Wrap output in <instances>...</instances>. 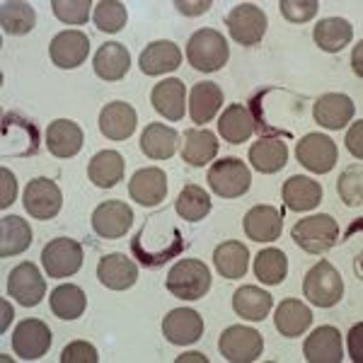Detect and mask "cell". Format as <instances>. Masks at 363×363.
<instances>
[{
  "label": "cell",
  "instance_id": "7",
  "mask_svg": "<svg viewBox=\"0 0 363 363\" xmlns=\"http://www.w3.org/2000/svg\"><path fill=\"white\" fill-rule=\"evenodd\" d=\"M225 27L240 46H255L264 39L269 20L264 10L257 8L255 3H238L228 13Z\"/></svg>",
  "mask_w": 363,
  "mask_h": 363
},
{
  "label": "cell",
  "instance_id": "3",
  "mask_svg": "<svg viewBox=\"0 0 363 363\" xmlns=\"http://www.w3.org/2000/svg\"><path fill=\"white\" fill-rule=\"evenodd\" d=\"M167 291L182 301H201L211 289V272L201 259H182L167 274Z\"/></svg>",
  "mask_w": 363,
  "mask_h": 363
},
{
  "label": "cell",
  "instance_id": "49",
  "mask_svg": "<svg viewBox=\"0 0 363 363\" xmlns=\"http://www.w3.org/2000/svg\"><path fill=\"white\" fill-rule=\"evenodd\" d=\"M361 133H363V121L359 119L354 126L349 128V133H347V148H349V153H351V155H356V157H359V160L363 157Z\"/></svg>",
  "mask_w": 363,
  "mask_h": 363
},
{
  "label": "cell",
  "instance_id": "6",
  "mask_svg": "<svg viewBox=\"0 0 363 363\" xmlns=\"http://www.w3.org/2000/svg\"><path fill=\"white\" fill-rule=\"evenodd\" d=\"M208 186L213 194L223 199H238L247 194L252 184V174L240 157H220L208 169Z\"/></svg>",
  "mask_w": 363,
  "mask_h": 363
},
{
  "label": "cell",
  "instance_id": "11",
  "mask_svg": "<svg viewBox=\"0 0 363 363\" xmlns=\"http://www.w3.org/2000/svg\"><path fill=\"white\" fill-rule=\"evenodd\" d=\"M8 296L25 308H34L42 303V298L46 296V281L37 264L22 262L8 274Z\"/></svg>",
  "mask_w": 363,
  "mask_h": 363
},
{
  "label": "cell",
  "instance_id": "1",
  "mask_svg": "<svg viewBox=\"0 0 363 363\" xmlns=\"http://www.w3.org/2000/svg\"><path fill=\"white\" fill-rule=\"evenodd\" d=\"M184 250V238L179 228L169 223L165 216L155 213L145 220V225L133 235L131 252L143 267H162L165 262L174 259Z\"/></svg>",
  "mask_w": 363,
  "mask_h": 363
},
{
  "label": "cell",
  "instance_id": "12",
  "mask_svg": "<svg viewBox=\"0 0 363 363\" xmlns=\"http://www.w3.org/2000/svg\"><path fill=\"white\" fill-rule=\"evenodd\" d=\"M25 211L32 218L37 220H51L54 216H58V211L63 206V196L61 189L56 186V182L37 177L27 184L25 189Z\"/></svg>",
  "mask_w": 363,
  "mask_h": 363
},
{
  "label": "cell",
  "instance_id": "26",
  "mask_svg": "<svg viewBox=\"0 0 363 363\" xmlns=\"http://www.w3.org/2000/svg\"><path fill=\"white\" fill-rule=\"evenodd\" d=\"M218 155V138L208 128H189L182 140V160L191 167L208 165Z\"/></svg>",
  "mask_w": 363,
  "mask_h": 363
},
{
  "label": "cell",
  "instance_id": "8",
  "mask_svg": "<svg viewBox=\"0 0 363 363\" xmlns=\"http://www.w3.org/2000/svg\"><path fill=\"white\" fill-rule=\"evenodd\" d=\"M42 267L49 279H68L83 267V247L70 238H56L42 250Z\"/></svg>",
  "mask_w": 363,
  "mask_h": 363
},
{
  "label": "cell",
  "instance_id": "37",
  "mask_svg": "<svg viewBox=\"0 0 363 363\" xmlns=\"http://www.w3.org/2000/svg\"><path fill=\"white\" fill-rule=\"evenodd\" d=\"M32 245V228L20 216H5L0 220V257L8 259Z\"/></svg>",
  "mask_w": 363,
  "mask_h": 363
},
{
  "label": "cell",
  "instance_id": "51",
  "mask_svg": "<svg viewBox=\"0 0 363 363\" xmlns=\"http://www.w3.org/2000/svg\"><path fill=\"white\" fill-rule=\"evenodd\" d=\"M363 330V325H356L354 330H351L349 335V342H351V356H354V361H361V349H359V332Z\"/></svg>",
  "mask_w": 363,
  "mask_h": 363
},
{
  "label": "cell",
  "instance_id": "48",
  "mask_svg": "<svg viewBox=\"0 0 363 363\" xmlns=\"http://www.w3.org/2000/svg\"><path fill=\"white\" fill-rule=\"evenodd\" d=\"M15 194H17L15 174L8 167H3L0 169V208H8L15 201Z\"/></svg>",
  "mask_w": 363,
  "mask_h": 363
},
{
  "label": "cell",
  "instance_id": "22",
  "mask_svg": "<svg viewBox=\"0 0 363 363\" xmlns=\"http://www.w3.org/2000/svg\"><path fill=\"white\" fill-rule=\"evenodd\" d=\"M140 73L145 75H162V73H172L182 66V51L179 46L169 39H160V42H153L143 49L140 54Z\"/></svg>",
  "mask_w": 363,
  "mask_h": 363
},
{
  "label": "cell",
  "instance_id": "15",
  "mask_svg": "<svg viewBox=\"0 0 363 363\" xmlns=\"http://www.w3.org/2000/svg\"><path fill=\"white\" fill-rule=\"evenodd\" d=\"M162 335L174 347H189V344L199 342L203 335L201 315L191 308L169 310L167 318L162 320Z\"/></svg>",
  "mask_w": 363,
  "mask_h": 363
},
{
  "label": "cell",
  "instance_id": "10",
  "mask_svg": "<svg viewBox=\"0 0 363 363\" xmlns=\"http://www.w3.org/2000/svg\"><path fill=\"white\" fill-rule=\"evenodd\" d=\"M218 349H220V356L230 363H250L262 356V351H264V339H262V335L257 330H252V327L233 325L220 335Z\"/></svg>",
  "mask_w": 363,
  "mask_h": 363
},
{
  "label": "cell",
  "instance_id": "45",
  "mask_svg": "<svg viewBox=\"0 0 363 363\" xmlns=\"http://www.w3.org/2000/svg\"><path fill=\"white\" fill-rule=\"evenodd\" d=\"M90 8H95L90 0H54L51 3L54 15L66 25H85L90 17Z\"/></svg>",
  "mask_w": 363,
  "mask_h": 363
},
{
  "label": "cell",
  "instance_id": "2",
  "mask_svg": "<svg viewBox=\"0 0 363 363\" xmlns=\"http://www.w3.org/2000/svg\"><path fill=\"white\" fill-rule=\"evenodd\" d=\"M228 42L216 29H199L186 42V61L201 73H216L228 63Z\"/></svg>",
  "mask_w": 363,
  "mask_h": 363
},
{
  "label": "cell",
  "instance_id": "17",
  "mask_svg": "<svg viewBox=\"0 0 363 363\" xmlns=\"http://www.w3.org/2000/svg\"><path fill=\"white\" fill-rule=\"evenodd\" d=\"M128 194L140 206H157L167 196V174L160 167H143L128 182Z\"/></svg>",
  "mask_w": 363,
  "mask_h": 363
},
{
  "label": "cell",
  "instance_id": "19",
  "mask_svg": "<svg viewBox=\"0 0 363 363\" xmlns=\"http://www.w3.org/2000/svg\"><path fill=\"white\" fill-rule=\"evenodd\" d=\"M313 116L322 128L339 131L354 119V102L342 92H327L313 104Z\"/></svg>",
  "mask_w": 363,
  "mask_h": 363
},
{
  "label": "cell",
  "instance_id": "41",
  "mask_svg": "<svg viewBox=\"0 0 363 363\" xmlns=\"http://www.w3.org/2000/svg\"><path fill=\"white\" fill-rule=\"evenodd\" d=\"M174 211L182 216V220H189V223H199L211 213V196L203 186L199 184H186L179 191Z\"/></svg>",
  "mask_w": 363,
  "mask_h": 363
},
{
  "label": "cell",
  "instance_id": "27",
  "mask_svg": "<svg viewBox=\"0 0 363 363\" xmlns=\"http://www.w3.org/2000/svg\"><path fill=\"white\" fill-rule=\"evenodd\" d=\"M95 73L97 78L107 80V83H116L128 73L131 68V54L124 44L119 42H107L99 46V51L95 54Z\"/></svg>",
  "mask_w": 363,
  "mask_h": 363
},
{
  "label": "cell",
  "instance_id": "20",
  "mask_svg": "<svg viewBox=\"0 0 363 363\" xmlns=\"http://www.w3.org/2000/svg\"><path fill=\"white\" fill-rule=\"evenodd\" d=\"M303 354L310 363H339L342 361V335L337 327H318L306 344H303Z\"/></svg>",
  "mask_w": 363,
  "mask_h": 363
},
{
  "label": "cell",
  "instance_id": "34",
  "mask_svg": "<svg viewBox=\"0 0 363 363\" xmlns=\"http://www.w3.org/2000/svg\"><path fill=\"white\" fill-rule=\"evenodd\" d=\"M322 201V186L320 182L296 174L286 179L284 184V203L291 211H313Z\"/></svg>",
  "mask_w": 363,
  "mask_h": 363
},
{
  "label": "cell",
  "instance_id": "14",
  "mask_svg": "<svg viewBox=\"0 0 363 363\" xmlns=\"http://www.w3.org/2000/svg\"><path fill=\"white\" fill-rule=\"evenodd\" d=\"M133 225V211L124 201H104L92 213V230L104 240L124 238Z\"/></svg>",
  "mask_w": 363,
  "mask_h": 363
},
{
  "label": "cell",
  "instance_id": "16",
  "mask_svg": "<svg viewBox=\"0 0 363 363\" xmlns=\"http://www.w3.org/2000/svg\"><path fill=\"white\" fill-rule=\"evenodd\" d=\"M87 54H90V39L80 29H68V32L56 34L49 44L51 61L58 68H66V70L83 66Z\"/></svg>",
  "mask_w": 363,
  "mask_h": 363
},
{
  "label": "cell",
  "instance_id": "21",
  "mask_svg": "<svg viewBox=\"0 0 363 363\" xmlns=\"http://www.w3.org/2000/svg\"><path fill=\"white\" fill-rule=\"evenodd\" d=\"M136 124H138L136 109L126 102L104 104V109L99 112V131L109 140H126L136 131Z\"/></svg>",
  "mask_w": 363,
  "mask_h": 363
},
{
  "label": "cell",
  "instance_id": "24",
  "mask_svg": "<svg viewBox=\"0 0 363 363\" xmlns=\"http://www.w3.org/2000/svg\"><path fill=\"white\" fill-rule=\"evenodd\" d=\"M242 228L255 242H274L284 230V218L274 206H255L245 213Z\"/></svg>",
  "mask_w": 363,
  "mask_h": 363
},
{
  "label": "cell",
  "instance_id": "5",
  "mask_svg": "<svg viewBox=\"0 0 363 363\" xmlns=\"http://www.w3.org/2000/svg\"><path fill=\"white\" fill-rule=\"evenodd\" d=\"M291 238L301 250L310 252V255H322V252L332 250L339 240L337 220L327 213L308 216V218L298 220L291 230Z\"/></svg>",
  "mask_w": 363,
  "mask_h": 363
},
{
  "label": "cell",
  "instance_id": "38",
  "mask_svg": "<svg viewBox=\"0 0 363 363\" xmlns=\"http://www.w3.org/2000/svg\"><path fill=\"white\" fill-rule=\"evenodd\" d=\"M37 25V13L25 0H8L0 5V27L10 37H22L29 34Z\"/></svg>",
  "mask_w": 363,
  "mask_h": 363
},
{
  "label": "cell",
  "instance_id": "13",
  "mask_svg": "<svg viewBox=\"0 0 363 363\" xmlns=\"http://www.w3.org/2000/svg\"><path fill=\"white\" fill-rule=\"evenodd\" d=\"M51 349V330L42 320H25L13 332V351L22 361H37Z\"/></svg>",
  "mask_w": 363,
  "mask_h": 363
},
{
  "label": "cell",
  "instance_id": "18",
  "mask_svg": "<svg viewBox=\"0 0 363 363\" xmlns=\"http://www.w3.org/2000/svg\"><path fill=\"white\" fill-rule=\"evenodd\" d=\"M97 279H99V284L112 291H126L138 281V267H136V262L128 259L121 252L104 255L97 264Z\"/></svg>",
  "mask_w": 363,
  "mask_h": 363
},
{
  "label": "cell",
  "instance_id": "28",
  "mask_svg": "<svg viewBox=\"0 0 363 363\" xmlns=\"http://www.w3.org/2000/svg\"><path fill=\"white\" fill-rule=\"evenodd\" d=\"M274 325H277L281 337H301L313 325V313L298 298H286V301L279 303L277 315H274Z\"/></svg>",
  "mask_w": 363,
  "mask_h": 363
},
{
  "label": "cell",
  "instance_id": "29",
  "mask_svg": "<svg viewBox=\"0 0 363 363\" xmlns=\"http://www.w3.org/2000/svg\"><path fill=\"white\" fill-rule=\"evenodd\" d=\"M124 172H126V162L116 150H102L87 165V177L99 189H112V186H116L124 179Z\"/></svg>",
  "mask_w": 363,
  "mask_h": 363
},
{
  "label": "cell",
  "instance_id": "30",
  "mask_svg": "<svg viewBox=\"0 0 363 363\" xmlns=\"http://www.w3.org/2000/svg\"><path fill=\"white\" fill-rule=\"evenodd\" d=\"M218 131H220V138L230 145H240V143H245V140H250L252 133H255V119H252L250 109L240 102L230 104V107L220 114Z\"/></svg>",
  "mask_w": 363,
  "mask_h": 363
},
{
  "label": "cell",
  "instance_id": "40",
  "mask_svg": "<svg viewBox=\"0 0 363 363\" xmlns=\"http://www.w3.org/2000/svg\"><path fill=\"white\" fill-rule=\"evenodd\" d=\"M49 306L58 320H78L87 308L85 291L75 284H63L51 291Z\"/></svg>",
  "mask_w": 363,
  "mask_h": 363
},
{
  "label": "cell",
  "instance_id": "9",
  "mask_svg": "<svg viewBox=\"0 0 363 363\" xmlns=\"http://www.w3.org/2000/svg\"><path fill=\"white\" fill-rule=\"evenodd\" d=\"M296 157L303 167L315 174L332 172L339 160L337 143L325 133H308L296 143Z\"/></svg>",
  "mask_w": 363,
  "mask_h": 363
},
{
  "label": "cell",
  "instance_id": "31",
  "mask_svg": "<svg viewBox=\"0 0 363 363\" xmlns=\"http://www.w3.org/2000/svg\"><path fill=\"white\" fill-rule=\"evenodd\" d=\"M286 160H289V148L281 138H259L250 148V162L257 172L262 174H274L279 169H284Z\"/></svg>",
  "mask_w": 363,
  "mask_h": 363
},
{
  "label": "cell",
  "instance_id": "25",
  "mask_svg": "<svg viewBox=\"0 0 363 363\" xmlns=\"http://www.w3.org/2000/svg\"><path fill=\"white\" fill-rule=\"evenodd\" d=\"M150 102L157 114H162L169 121H179L186 109V87L177 78H167L153 87Z\"/></svg>",
  "mask_w": 363,
  "mask_h": 363
},
{
  "label": "cell",
  "instance_id": "43",
  "mask_svg": "<svg viewBox=\"0 0 363 363\" xmlns=\"http://www.w3.org/2000/svg\"><path fill=\"white\" fill-rule=\"evenodd\" d=\"M92 17H95V25L99 32L116 34L119 29H124L128 13L124 8V3H119V0H102V3L95 5Z\"/></svg>",
  "mask_w": 363,
  "mask_h": 363
},
{
  "label": "cell",
  "instance_id": "44",
  "mask_svg": "<svg viewBox=\"0 0 363 363\" xmlns=\"http://www.w3.org/2000/svg\"><path fill=\"white\" fill-rule=\"evenodd\" d=\"M337 189H339V196H342V201L347 203V206L359 208L363 203V169L359 165L344 169L342 177H339V182H337Z\"/></svg>",
  "mask_w": 363,
  "mask_h": 363
},
{
  "label": "cell",
  "instance_id": "53",
  "mask_svg": "<svg viewBox=\"0 0 363 363\" xmlns=\"http://www.w3.org/2000/svg\"><path fill=\"white\" fill-rule=\"evenodd\" d=\"M3 315H5V322H3V330H5V325L13 320V308H10L8 303H3Z\"/></svg>",
  "mask_w": 363,
  "mask_h": 363
},
{
  "label": "cell",
  "instance_id": "46",
  "mask_svg": "<svg viewBox=\"0 0 363 363\" xmlns=\"http://www.w3.org/2000/svg\"><path fill=\"white\" fill-rule=\"evenodd\" d=\"M279 8L289 22H308L318 15L320 3L318 0H281Z\"/></svg>",
  "mask_w": 363,
  "mask_h": 363
},
{
  "label": "cell",
  "instance_id": "33",
  "mask_svg": "<svg viewBox=\"0 0 363 363\" xmlns=\"http://www.w3.org/2000/svg\"><path fill=\"white\" fill-rule=\"evenodd\" d=\"M213 264L223 279H242L250 267L247 245L238 242V240H228V242L218 245L213 252Z\"/></svg>",
  "mask_w": 363,
  "mask_h": 363
},
{
  "label": "cell",
  "instance_id": "50",
  "mask_svg": "<svg viewBox=\"0 0 363 363\" xmlns=\"http://www.w3.org/2000/svg\"><path fill=\"white\" fill-rule=\"evenodd\" d=\"M211 5H213V3H211V0H201V3H186V0H177V3H174V8H177L182 15L194 17V15H203V13H208Z\"/></svg>",
  "mask_w": 363,
  "mask_h": 363
},
{
  "label": "cell",
  "instance_id": "23",
  "mask_svg": "<svg viewBox=\"0 0 363 363\" xmlns=\"http://www.w3.org/2000/svg\"><path fill=\"white\" fill-rule=\"evenodd\" d=\"M83 128L70 119H56L46 128V148L56 157H73L83 148Z\"/></svg>",
  "mask_w": 363,
  "mask_h": 363
},
{
  "label": "cell",
  "instance_id": "54",
  "mask_svg": "<svg viewBox=\"0 0 363 363\" xmlns=\"http://www.w3.org/2000/svg\"><path fill=\"white\" fill-rule=\"evenodd\" d=\"M361 42H359V46H356V51H354V70H356V75H361V68H359V51H361Z\"/></svg>",
  "mask_w": 363,
  "mask_h": 363
},
{
  "label": "cell",
  "instance_id": "35",
  "mask_svg": "<svg viewBox=\"0 0 363 363\" xmlns=\"http://www.w3.org/2000/svg\"><path fill=\"white\" fill-rule=\"evenodd\" d=\"M177 131L172 126L165 124H148L143 128L140 136V150L143 155H148L150 160H167L177 150Z\"/></svg>",
  "mask_w": 363,
  "mask_h": 363
},
{
  "label": "cell",
  "instance_id": "39",
  "mask_svg": "<svg viewBox=\"0 0 363 363\" xmlns=\"http://www.w3.org/2000/svg\"><path fill=\"white\" fill-rule=\"evenodd\" d=\"M272 296L267 291L257 289V286H242L235 291L233 296V310L240 318L250 320V322H262L272 310Z\"/></svg>",
  "mask_w": 363,
  "mask_h": 363
},
{
  "label": "cell",
  "instance_id": "32",
  "mask_svg": "<svg viewBox=\"0 0 363 363\" xmlns=\"http://www.w3.org/2000/svg\"><path fill=\"white\" fill-rule=\"evenodd\" d=\"M313 39L327 54H337L344 46L351 44L354 39V27L349 25L344 17H325L318 22V27L313 29Z\"/></svg>",
  "mask_w": 363,
  "mask_h": 363
},
{
  "label": "cell",
  "instance_id": "42",
  "mask_svg": "<svg viewBox=\"0 0 363 363\" xmlns=\"http://www.w3.org/2000/svg\"><path fill=\"white\" fill-rule=\"evenodd\" d=\"M289 274V259L286 255L277 247H267L257 255L255 259V277L259 279V284L267 286H279Z\"/></svg>",
  "mask_w": 363,
  "mask_h": 363
},
{
  "label": "cell",
  "instance_id": "36",
  "mask_svg": "<svg viewBox=\"0 0 363 363\" xmlns=\"http://www.w3.org/2000/svg\"><path fill=\"white\" fill-rule=\"evenodd\" d=\"M223 104V90L216 83H199L189 97V114L194 124H208Z\"/></svg>",
  "mask_w": 363,
  "mask_h": 363
},
{
  "label": "cell",
  "instance_id": "47",
  "mask_svg": "<svg viewBox=\"0 0 363 363\" xmlns=\"http://www.w3.org/2000/svg\"><path fill=\"white\" fill-rule=\"evenodd\" d=\"M99 354L90 342H73L61 351V363H97Z\"/></svg>",
  "mask_w": 363,
  "mask_h": 363
},
{
  "label": "cell",
  "instance_id": "4",
  "mask_svg": "<svg viewBox=\"0 0 363 363\" xmlns=\"http://www.w3.org/2000/svg\"><path fill=\"white\" fill-rule=\"evenodd\" d=\"M303 296L318 308H335L344 296V281L337 267L327 259L318 262L303 281Z\"/></svg>",
  "mask_w": 363,
  "mask_h": 363
},
{
  "label": "cell",
  "instance_id": "52",
  "mask_svg": "<svg viewBox=\"0 0 363 363\" xmlns=\"http://www.w3.org/2000/svg\"><path fill=\"white\" fill-rule=\"evenodd\" d=\"M184 361H201V363H208V359L203 354H184V356H179L177 363H184Z\"/></svg>",
  "mask_w": 363,
  "mask_h": 363
}]
</instances>
